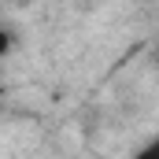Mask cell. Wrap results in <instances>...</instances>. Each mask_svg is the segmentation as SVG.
I'll use <instances>...</instances> for the list:
<instances>
[{
  "label": "cell",
  "instance_id": "obj_1",
  "mask_svg": "<svg viewBox=\"0 0 159 159\" xmlns=\"http://www.w3.org/2000/svg\"><path fill=\"white\" fill-rule=\"evenodd\" d=\"M11 48H15V37H11L7 30H0V59H4V56H7Z\"/></svg>",
  "mask_w": 159,
  "mask_h": 159
},
{
  "label": "cell",
  "instance_id": "obj_2",
  "mask_svg": "<svg viewBox=\"0 0 159 159\" xmlns=\"http://www.w3.org/2000/svg\"><path fill=\"white\" fill-rule=\"evenodd\" d=\"M133 159H159V144H156V141H152V144H144Z\"/></svg>",
  "mask_w": 159,
  "mask_h": 159
}]
</instances>
